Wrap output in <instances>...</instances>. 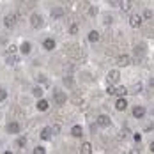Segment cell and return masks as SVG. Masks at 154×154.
Here are the masks:
<instances>
[{
    "instance_id": "1",
    "label": "cell",
    "mask_w": 154,
    "mask_h": 154,
    "mask_svg": "<svg viewBox=\"0 0 154 154\" xmlns=\"http://www.w3.org/2000/svg\"><path fill=\"white\" fill-rule=\"evenodd\" d=\"M53 96H55V103H57V105H64L66 99H67V97H66V92H62L60 89H55V91H53Z\"/></svg>"
},
{
    "instance_id": "2",
    "label": "cell",
    "mask_w": 154,
    "mask_h": 154,
    "mask_svg": "<svg viewBox=\"0 0 154 154\" xmlns=\"http://www.w3.org/2000/svg\"><path fill=\"white\" fill-rule=\"evenodd\" d=\"M43 16L41 14H32V18H30V25L34 27V29H39V27H43Z\"/></svg>"
},
{
    "instance_id": "3",
    "label": "cell",
    "mask_w": 154,
    "mask_h": 154,
    "mask_svg": "<svg viewBox=\"0 0 154 154\" xmlns=\"http://www.w3.org/2000/svg\"><path fill=\"white\" fill-rule=\"evenodd\" d=\"M142 21H143V18L138 14H133L131 18H129V25L133 27V29H137V27H140L142 25Z\"/></svg>"
},
{
    "instance_id": "4",
    "label": "cell",
    "mask_w": 154,
    "mask_h": 154,
    "mask_svg": "<svg viewBox=\"0 0 154 154\" xmlns=\"http://www.w3.org/2000/svg\"><path fill=\"white\" fill-rule=\"evenodd\" d=\"M119 78H121V73H119L117 69H112V71L108 73V82H110V83H117Z\"/></svg>"
},
{
    "instance_id": "5",
    "label": "cell",
    "mask_w": 154,
    "mask_h": 154,
    "mask_svg": "<svg viewBox=\"0 0 154 154\" xmlns=\"http://www.w3.org/2000/svg\"><path fill=\"white\" fill-rule=\"evenodd\" d=\"M97 126L108 128V126H110V117H108V115H99V117H97Z\"/></svg>"
},
{
    "instance_id": "6",
    "label": "cell",
    "mask_w": 154,
    "mask_h": 154,
    "mask_svg": "<svg viewBox=\"0 0 154 154\" xmlns=\"http://www.w3.org/2000/svg\"><path fill=\"white\" fill-rule=\"evenodd\" d=\"M4 23H5V27H14L16 25V16L14 14H7L5 18H4Z\"/></svg>"
},
{
    "instance_id": "7",
    "label": "cell",
    "mask_w": 154,
    "mask_h": 154,
    "mask_svg": "<svg viewBox=\"0 0 154 154\" xmlns=\"http://www.w3.org/2000/svg\"><path fill=\"white\" fill-rule=\"evenodd\" d=\"M7 131H9L11 135L20 133V124H18V122H9V124H7Z\"/></svg>"
},
{
    "instance_id": "8",
    "label": "cell",
    "mask_w": 154,
    "mask_h": 154,
    "mask_svg": "<svg viewBox=\"0 0 154 154\" xmlns=\"http://www.w3.org/2000/svg\"><path fill=\"white\" fill-rule=\"evenodd\" d=\"M48 108H50V103H48L46 99H39L37 101V110L39 112H46Z\"/></svg>"
},
{
    "instance_id": "9",
    "label": "cell",
    "mask_w": 154,
    "mask_h": 154,
    "mask_svg": "<svg viewBox=\"0 0 154 154\" xmlns=\"http://www.w3.org/2000/svg\"><path fill=\"white\" fill-rule=\"evenodd\" d=\"M133 115H135L137 119H142V117L145 115V108L143 106H135L133 108Z\"/></svg>"
},
{
    "instance_id": "10",
    "label": "cell",
    "mask_w": 154,
    "mask_h": 154,
    "mask_svg": "<svg viewBox=\"0 0 154 154\" xmlns=\"http://www.w3.org/2000/svg\"><path fill=\"white\" fill-rule=\"evenodd\" d=\"M115 108H117V110H126V108H128V101H126L124 97H119L117 103H115Z\"/></svg>"
},
{
    "instance_id": "11",
    "label": "cell",
    "mask_w": 154,
    "mask_h": 154,
    "mask_svg": "<svg viewBox=\"0 0 154 154\" xmlns=\"http://www.w3.org/2000/svg\"><path fill=\"white\" fill-rule=\"evenodd\" d=\"M113 94H115V96H119V97H124V96H126V94H128V89H126V87H115V89H113Z\"/></svg>"
},
{
    "instance_id": "12",
    "label": "cell",
    "mask_w": 154,
    "mask_h": 154,
    "mask_svg": "<svg viewBox=\"0 0 154 154\" xmlns=\"http://www.w3.org/2000/svg\"><path fill=\"white\" fill-rule=\"evenodd\" d=\"M119 5H121V9H122L124 13H128V11L131 9V5H133V2H131V0H122V2L119 4Z\"/></svg>"
},
{
    "instance_id": "13",
    "label": "cell",
    "mask_w": 154,
    "mask_h": 154,
    "mask_svg": "<svg viewBox=\"0 0 154 154\" xmlns=\"http://www.w3.org/2000/svg\"><path fill=\"white\" fill-rule=\"evenodd\" d=\"M64 16V9L62 7H53L51 9V18H62Z\"/></svg>"
},
{
    "instance_id": "14",
    "label": "cell",
    "mask_w": 154,
    "mask_h": 154,
    "mask_svg": "<svg viewBox=\"0 0 154 154\" xmlns=\"http://www.w3.org/2000/svg\"><path fill=\"white\" fill-rule=\"evenodd\" d=\"M71 135H73V137H76V138H80V137L83 135V129H82V126H73V129H71Z\"/></svg>"
},
{
    "instance_id": "15",
    "label": "cell",
    "mask_w": 154,
    "mask_h": 154,
    "mask_svg": "<svg viewBox=\"0 0 154 154\" xmlns=\"http://www.w3.org/2000/svg\"><path fill=\"white\" fill-rule=\"evenodd\" d=\"M82 154H92V145L89 142L82 143Z\"/></svg>"
},
{
    "instance_id": "16",
    "label": "cell",
    "mask_w": 154,
    "mask_h": 154,
    "mask_svg": "<svg viewBox=\"0 0 154 154\" xmlns=\"http://www.w3.org/2000/svg\"><path fill=\"white\" fill-rule=\"evenodd\" d=\"M117 64H119L121 67H126V66L129 64V57H128V55H121L119 60H117Z\"/></svg>"
},
{
    "instance_id": "17",
    "label": "cell",
    "mask_w": 154,
    "mask_h": 154,
    "mask_svg": "<svg viewBox=\"0 0 154 154\" xmlns=\"http://www.w3.org/2000/svg\"><path fill=\"white\" fill-rule=\"evenodd\" d=\"M41 138H43V140H50V138H51V128H45V129H43Z\"/></svg>"
},
{
    "instance_id": "18",
    "label": "cell",
    "mask_w": 154,
    "mask_h": 154,
    "mask_svg": "<svg viewBox=\"0 0 154 154\" xmlns=\"http://www.w3.org/2000/svg\"><path fill=\"white\" fill-rule=\"evenodd\" d=\"M89 41H91V43H96V41H99V32H96V30L91 32V34H89Z\"/></svg>"
},
{
    "instance_id": "19",
    "label": "cell",
    "mask_w": 154,
    "mask_h": 154,
    "mask_svg": "<svg viewBox=\"0 0 154 154\" xmlns=\"http://www.w3.org/2000/svg\"><path fill=\"white\" fill-rule=\"evenodd\" d=\"M43 46L46 48V50H53V48H55V41H53V39H46V41L43 43Z\"/></svg>"
},
{
    "instance_id": "20",
    "label": "cell",
    "mask_w": 154,
    "mask_h": 154,
    "mask_svg": "<svg viewBox=\"0 0 154 154\" xmlns=\"http://www.w3.org/2000/svg\"><path fill=\"white\" fill-rule=\"evenodd\" d=\"M30 48H32L30 43H29V41H25V43L20 46V50H21V53H29V51H30Z\"/></svg>"
},
{
    "instance_id": "21",
    "label": "cell",
    "mask_w": 154,
    "mask_h": 154,
    "mask_svg": "<svg viewBox=\"0 0 154 154\" xmlns=\"http://www.w3.org/2000/svg\"><path fill=\"white\" fill-rule=\"evenodd\" d=\"M143 53H145V46H143V45L135 46V55H143Z\"/></svg>"
},
{
    "instance_id": "22",
    "label": "cell",
    "mask_w": 154,
    "mask_h": 154,
    "mask_svg": "<svg viewBox=\"0 0 154 154\" xmlns=\"http://www.w3.org/2000/svg\"><path fill=\"white\" fill-rule=\"evenodd\" d=\"M25 143H27V138L25 137H20V138L16 140V145L18 147H25Z\"/></svg>"
},
{
    "instance_id": "23",
    "label": "cell",
    "mask_w": 154,
    "mask_h": 154,
    "mask_svg": "<svg viewBox=\"0 0 154 154\" xmlns=\"http://www.w3.org/2000/svg\"><path fill=\"white\" fill-rule=\"evenodd\" d=\"M32 94H34L35 97H41V96H43V89H41V87H34Z\"/></svg>"
},
{
    "instance_id": "24",
    "label": "cell",
    "mask_w": 154,
    "mask_h": 154,
    "mask_svg": "<svg viewBox=\"0 0 154 154\" xmlns=\"http://www.w3.org/2000/svg\"><path fill=\"white\" fill-rule=\"evenodd\" d=\"M34 154H46V151H45V147H41V145H37V147L34 149Z\"/></svg>"
},
{
    "instance_id": "25",
    "label": "cell",
    "mask_w": 154,
    "mask_h": 154,
    "mask_svg": "<svg viewBox=\"0 0 154 154\" xmlns=\"http://www.w3.org/2000/svg\"><path fill=\"white\" fill-rule=\"evenodd\" d=\"M59 133H60V126H59V124H55V126L51 128V135H59Z\"/></svg>"
},
{
    "instance_id": "26",
    "label": "cell",
    "mask_w": 154,
    "mask_h": 154,
    "mask_svg": "<svg viewBox=\"0 0 154 154\" xmlns=\"http://www.w3.org/2000/svg\"><path fill=\"white\" fill-rule=\"evenodd\" d=\"M143 18H145V20H151V18H152V11H151V9H145V13H143Z\"/></svg>"
},
{
    "instance_id": "27",
    "label": "cell",
    "mask_w": 154,
    "mask_h": 154,
    "mask_svg": "<svg viewBox=\"0 0 154 154\" xmlns=\"http://www.w3.org/2000/svg\"><path fill=\"white\" fill-rule=\"evenodd\" d=\"M5 97H7V91L5 89H0V101H4Z\"/></svg>"
},
{
    "instance_id": "28",
    "label": "cell",
    "mask_w": 154,
    "mask_h": 154,
    "mask_svg": "<svg viewBox=\"0 0 154 154\" xmlns=\"http://www.w3.org/2000/svg\"><path fill=\"white\" fill-rule=\"evenodd\" d=\"M5 62H7V64H14V62H16V57H13V55H11V57H7V60H5Z\"/></svg>"
},
{
    "instance_id": "29",
    "label": "cell",
    "mask_w": 154,
    "mask_h": 154,
    "mask_svg": "<svg viewBox=\"0 0 154 154\" xmlns=\"http://www.w3.org/2000/svg\"><path fill=\"white\" fill-rule=\"evenodd\" d=\"M69 32H71V34H76V32H78V27H76V25H71Z\"/></svg>"
},
{
    "instance_id": "30",
    "label": "cell",
    "mask_w": 154,
    "mask_h": 154,
    "mask_svg": "<svg viewBox=\"0 0 154 154\" xmlns=\"http://www.w3.org/2000/svg\"><path fill=\"white\" fill-rule=\"evenodd\" d=\"M133 91H135V92H140V91H142V83H137V85H135V89H133Z\"/></svg>"
},
{
    "instance_id": "31",
    "label": "cell",
    "mask_w": 154,
    "mask_h": 154,
    "mask_svg": "<svg viewBox=\"0 0 154 154\" xmlns=\"http://www.w3.org/2000/svg\"><path fill=\"white\" fill-rule=\"evenodd\" d=\"M113 89H115V87H113V85H108L106 92H108V94H113Z\"/></svg>"
},
{
    "instance_id": "32",
    "label": "cell",
    "mask_w": 154,
    "mask_h": 154,
    "mask_svg": "<svg viewBox=\"0 0 154 154\" xmlns=\"http://www.w3.org/2000/svg\"><path fill=\"white\" fill-rule=\"evenodd\" d=\"M152 129H154V122H151L147 128H145V131H152Z\"/></svg>"
},
{
    "instance_id": "33",
    "label": "cell",
    "mask_w": 154,
    "mask_h": 154,
    "mask_svg": "<svg viewBox=\"0 0 154 154\" xmlns=\"http://www.w3.org/2000/svg\"><path fill=\"white\" fill-rule=\"evenodd\" d=\"M133 138H135V142H140V140H142V137H140L138 133H135V135H133Z\"/></svg>"
},
{
    "instance_id": "34",
    "label": "cell",
    "mask_w": 154,
    "mask_h": 154,
    "mask_svg": "<svg viewBox=\"0 0 154 154\" xmlns=\"http://www.w3.org/2000/svg\"><path fill=\"white\" fill-rule=\"evenodd\" d=\"M105 23H106V25L108 23H112V16H106V18H105Z\"/></svg>"
},
{
    "instance_id": "35",
    "label": "cell",
    "mask_w": 154,
    "mask_h": 154,
    "mask_svg": "<svg viewBox=\"0 0 154 154\" xmlns=\"http://www.w3.org/2000/svg\"><path fill=\"white\" fill-rule=\"evenodd\" d=\"M129 154H140V151H138V149H131V151H129Z\"/></svg>"
},
{
    "instance_id": "36",
    "label": "cell",
    "mask_w": 154,
    "mask_h": 154,
    "mask_svg": "<svg viewBox=\"0 0 154 154\" xmlns=\"http://www.w3.org/2000/svg\"><path fill=\"white\" fill-rule=\"evenodd\" d=\"M97 13V7H91V14H96Z\"/></svg>"
},
{
    "instance_id": "37",
    "label": "cell",
    "mask_w": 154,
    "mask_h": 154,
    "mask_svg": "<svg viewBox=\"0 0 154 154\" xmlns=\"http://www.w3.org/2000/svg\"><path fill=\"white\" fill-rule=\"evenodd\" d=\"M16 51V46H9V53H14Z\"/></svg>"
},
{
    "instance_id": "38",
    "label": "cell",
    "mask_w": 154,
    "mask_h": 154,
    "mask_svg": "<svg viewBox=\"0 0 154 154\" xmlns=\"http://www.w3.org/2000/svg\"><path fill=\"white\" fill-rule=\"evenodd\" d=\"M151 152H154V142L151 143Z\"/></svg>"
},
{
    "instance_id": "39",
    "label": "cell",
    "mask_w": 154,
    "mask_h": 154,
    "mask_svg": "<svg viewBox=\"0 0 154 154\" xmlns=\"http://www.w3.org/2000/svg\"><path fill=\"white\" fill-rule=\"evenodd\" d=\"M4 154H13V152H11V151H5V152H4Z\"/></svg>"
}]
</instances>
